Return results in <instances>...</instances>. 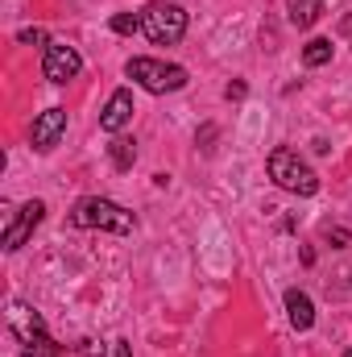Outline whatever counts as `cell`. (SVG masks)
Instances as JSON below:
<instances>
[{
	"mask_svg": "<svg viewBox=\"0 0 352 357\" xmlns=\"http://www.w3.org/2000/svg\"><path fill=\"white\" fill-rule=\"evenodd\" d=\"M286 316H290L294 333H307V328L315 324V303H311V295L298 291V287H290V291H286Z\"/></svg>",
	"mask_w": 352,
	"mask_h": 357,
	"instance_id": "10",
	"label": "cell"
},
{
	"mask_svg": "<svg viewBox=\"0 0 352 357\" xmlns=\"http://www.w3.org/2000/svg\"><path fill=\"white\" fill-rule=\"evenodd\" d=\"M21 357H63V354H58V345H54L50 337H38V341H29V345L21 349Z\"/></svg>",
	"mask_w": 352,
	"mask_h": 357,
	"instance_id": "15",
	"label": "cell"
},
{
	"mask_svg": "<svg viewBox=\"0 0 352 357\" xmlns=\"http://www.w3.org/2000/svg\"><path fill=\"white\" fill-rule=\"evenodd\" d=\"M332 38H311L307 46H303V63L307 67H323V63H332Z\"/></svg>",
	"mask_w": 352,
	"mask_h": 357,
	"instance_id": "13",
	"label": "cell"
},
{
	"mask_svg": "<svg viewBox=\"0 0 352 357\" xmlns=\"http://www.w3.org/2000/svg\"><path fill=\"white\" fill-rule=\"evenodd\" d=\"M344 357H352V349H349V354H344Z\"/></svg>",
	"mask_w": 352,
	"mask_h": 357,
	"instance_id": "21",
	"label": "cell"
},
{
	"mask_svg": "<svg viewBox=\"0 0 352 357\" xmlns=\"http://www.w3.org/2000/svg\"><path fill=\"white\" fill-rule=\"evenodd\" d=\"M8 324H13V333L29 345V341H38V337H46V324H42V316L29 307V303H13L8 307Z\"/></svg>",
	"mask_w": 352,
	"mask_h": 357,
	"instance_id": "9",
	"label": "cell"
},
{
	"mask_svg": "<svg viewBox=\"0 0 352 357\" xmlns=\"http://www.w3.org/2000/svg\"><path fill=\"white\" fill-rule=\"evenodd\" d=\"M17 38H21L25 46H50V42H46V29H21Z\"/></svg>",
	"mask_w": 352,
	"mask_h": 357,
	"instance_id": "16",
	"label": "cell"
},
{
	"mask_svg": "<svg viewBox=\"0 0 352 357\" xmlns=\"http://www.w3.org/2000/svg\"><path fill=\"white\" fill-rule=\"evenodd\" d=\"M129 121H133V91L116 88L112 96H108L104 112H99V129L116 137V133H125V129H129Z\"/></svg>",
	"mask_w": 352,
	"mask_h": 357,
	"instance_id": "8",
	"label": "cell"
},
{
	"mask_svg": "<svg viewBox=\"0 0 352 357\" xmlns=\"http://www.w3.org/2000/svg\"><path fill=\"white\" fill-rule=\"evenodd\" d=\"M42 216H46V204H42V199L21 204V208H17V216L4 225V250H8V254H17V250L33 237V229L42 225Z\"/></svg>",
	"mask_w": 352,
	"mask_h": 357,
	"instance_id": "6",
	"label": "cell"
},
{
	"mask_svg": "<svg viewBox=\"0 0 352 357\" xmlns=\"http://www.w3.org/2000/svg\"><path fill=\"white\" fill-rule=\"evenodd\" d=\"M245 96V84H228V100H241Z\"/></svg>",
	"mask_w": 352,
	"mask_h": 357,
	"instance_id": "19",
	"label": "cell"
},
{
	"mask_svg": "<svg viewBox=\"0 0 352 357\" xmlns=\"http://www.w3.org/2000/svg\"><path fill=\"white\" fill-rule=\"evenodd\" d=\"M112 357H133V345H129V341H116V354Z\"/></svg>",
	"mask_w": 352,
	"mask_h": 357,
	"instance_id": "18",
	"label": "cell"
},
{
	"mask_svg": "<svg viewBox=\"0 0 352 357\" xmlns=\"http://www.w3.org/2000/svg\"><path fill=\"white\" fill-rule=\"evenodd\" d=\"M71 225L75 229H108V233H133L137 229V216L125 208V204H116V199H104V195H83V199H75V208H71Z\"/></svg>",
	"mask_w": 352,
	"mask_h": 357,
	"instance_id": "1",
	"label": "cell"
},
{
	"mask_svg": "<svg viewBox=\"0 0 352 357\" xmlns=\"http://www.w3.org/2000/svg\"><path fill=\"white\" fill-rule=\"evenodd\" d=\"M265 171L269 178L282 187V191H290V195H315L319 191V175L298 158V150H290V146H278L269 158H265Z\"/></svg>",
	"mask_w": 352,
	"mask_h": 357,
	"instance_id": "2",
	"label": "cell"
},
{
	"mask_svg": "<svg viewBox=\"0 0 352 357\" xmlns=\"http://www.w3.org/2000/svg\"><path fill=\"white\" fill-rule=\"evenodd\" d=\"M63 133H67V108H46V112H38V116H33L29 142H33V150H38V154H50V150L63 142Z\"/></svg>",
	"mask_w": 352,
	"mask_h": 357,
	"instance_id": "7",
	"label": "cell"
},
{
	"mask_svg": "<svg viewBox=\"0 0 352 357\" xmlns=\"http://www.w3.org/2000/svg\"><path fill=\"white\" fill-rule=\"evenodd\" d=\"M125 75H129L137 88H145L150 96H166V91L186 88V67L162 63V59H129Z\"/></svg>",
	"mask_w": 352,
	"mask_h": 357,
	"instance_id": "3",
	"label": "cell"
},
{
	"mask_svg": "<svg viewBox=\"0 0 352 357\" xmlns=\"http://www.w3.org/2000/svg\"><path fill=\"white\" fill-rule=\"evenodd\" d=\"M108 158H112V167L116 171H133V162H137V142H129V137H112V146H108Z\"/></svg>",
	"mask_w": 352,
	"mask_h": 357,
	"instance_id": "12",
	"label": "cell"
},
{
	"mask_svg": "<svg viewBox=\"0 0 352 357\" xmlns=\"http://www.w3.org/2000/svg\"><path fill=\"white\" fill-rule=\"evenodd\" d=\"M83 71V59H79V50L75 46H67V42H50L46 46V54H42V75L50 79V84H71L75 75Z\"/></svg>",
	"mask_w": 352,
	"mask_h": 357,
	"instance_id": "5",
	"label": "cell"
},
{
	"mask_svg": "<svg viewBox=\"0 0 352 357\" xmlns=\"http://www.w3.org/2000/svg\"><path fill=\"white\" fill-rule=\"evenodd\" d=\"M108 25H112V33H125V38H133V33L141 29V13H116Z\"/></svg>",
	"mask_w": 352,
	"mask_h": 357,
	"instance_id": "14",
	"label": "cell"
},
{
	"mask_svg": "<svg viewBox=\"0 0 352 357\" xmlns=\"http://www.w3.org/2000/svg\"><path fill=\"white\" fill-rule=\"evenodd\" d=\"M323 17V0H290V25L294 29H311Z\"/></svg>",
	"mask_w": 352,
	"mask_h": 357,
	"instance_id": "11",
	"label": "cell"
},
{
	"mask_svg": "<svg viewBox=\"0 0 352 357\" xmlns=\"http://www.w3.org/2000/svg\"><path fill=\"white\" fill-rule=\"evenodd\" d=\"M328 241H332L336 250H344V245H349V233H344V229H328Z\"/></svg>",
	"mask_w": 352,
	"mask_h": 357,
	"instance_id": "17",
	"label": "cell"
},
{
	"mask_svg": "<svg viewBox=\"0 0 352 357\" xmlns=\"http://www.w3.org/2000/svg\"><path fill=\"white\" fill-rule=\"evenodd\" d=\"M340 29H344V33H352V17H344V25H340Z\"/></svg>",
	"mask_w": 352,
	"mask_h": 357,
	"instance_id": "20",
	"label": "cell"
},
{
	"mask_svg": "<svg viewBox=\"0 0 352 357\" xmlns=\"http://www.w3.org/2000/svg\"><path fill=\"white\" fill-rule=\"evenodd\" d=\"M141 33H145L154 46H175V42H182V33H186V13H182L178 4L154 0V4H145V13H141Z\"/></svg>",
	"mask_w": 352,
	"mask_h": 357,
	"instance_id": "4",
	"label": "cell"
}]
</instances>
